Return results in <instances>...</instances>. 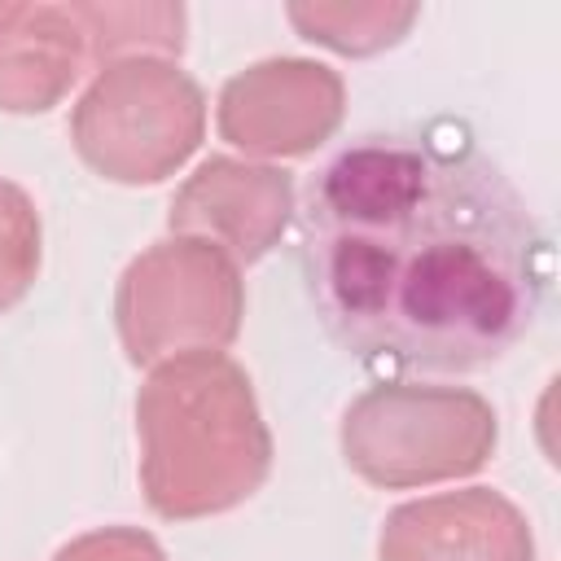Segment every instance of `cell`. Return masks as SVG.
<instances>
[{"instance_id": "cell-1", "label": "cell", "mask_w": 561, "mask_h": 561, "mask_svg": "<svg viewBox=\"0 0 561 561\" xmlns=\"http://www.w3.org/2000/svg\"><path fill=\"white\" fill-rule=\"evenodd\" d=\"M298 267L324 333L359 364L482 373L543 307L548 237L469 136L394 127L307 175Z\"/></svg>"}, {"instance_id": "cell-2", "label": "cell", "mask_w": 561, "mask_h": 561, "mask_svg": "<svg viewBox=\"0 0 561 561\" xmlns=\"http://www.w3.org/2000/svg\"><path fill=\"white\" fill-rule=\"evenodd\" d=\"M140 482L158 517L188 522L254 495L272 465L250 377L219 351H180L136 403Z\"/></svg>"}, {"instance_id": "cell-3", "label": "cell", "mask_w": 561, "mask_h": 561, "mask_svg": "<svg viewBox=\"0 0 561 561\" xmlns=\"http://www.w3.org/2000/svg\"><path fill=\"white\" fill-rule=\"evenodd\" d=\"M495 408L478 390L381 381L342 416L346 465L386 491L460 478L486 465Z\"/></svg>"}, {"instance_id": "cell-4", "label": "cell", "mask_w": 561, "mask_h": 561, "mask_svg": "<svg viewBox=\"0 0 561 561\" xmlns=\"http://www.w3.org/2000/svg\"><path fill=\"white\" fill-rule=\"evenodd\" d=\"M206 101L167 61H118L96 75L70 118L79 158L118 184H153L202 140Z\"/></svg>"}, {"instance_id": "cell-5", "label": "cell", "mask_w": 561, "mask_h": 561, "mask_svg": "<svg viewBox=\"0 0 561 561\" xmlns=\"http://www.w3.org/2000/svg\"><path fill=\"white\" fill-rule=\"evenodd\" d=\"M114 311L131 364L175 351V311H184L188 351H219L241 329L237 263L197 237L158 241L123 272Z\"/></svg>"}, {"instance_id": "cell-6", "label": "cell", "mask_w": 561, "mask_h": 561, "mask_svg": "<svg viewBox=\"0 0 561 561\" xmlns=\"http://www.w3.org/2000/svg\"><path fill=\"white\" fill-rule=\"evenodd\" d=\"M167 219L171 232L210 241L232 263H254L289 219V175L237 158H210L175 193Z\"/></svg>"}, {"instance_id": "cell-7", "label": "cell", "mask_w": 561, "mask_h": 561, "mask_svg": "<svg viewBox=\"0 0 561 561\" xmlns=\"http://www.w3.org/2000/svg\"><path fill=\"white\" fill-rule=\"evenodd\" d=\"M381 561H530V526L486 486L430 495L386 517Z\"/></svg>"}, {"instance_id": "cell-8", "label": "cell", "mask_w": 561, "mask_h": 561, "mask_svg": "<svg viewBox=\"0 0 561 561\" xmlns=\"http://www.w3.org/2000/svg\"><path fill=\"white\" fill-rule=\"evenodd\" d=\"M39 267V215L31 197L0 180V311L13 307Z\"/></svg>"}]
</instances>
